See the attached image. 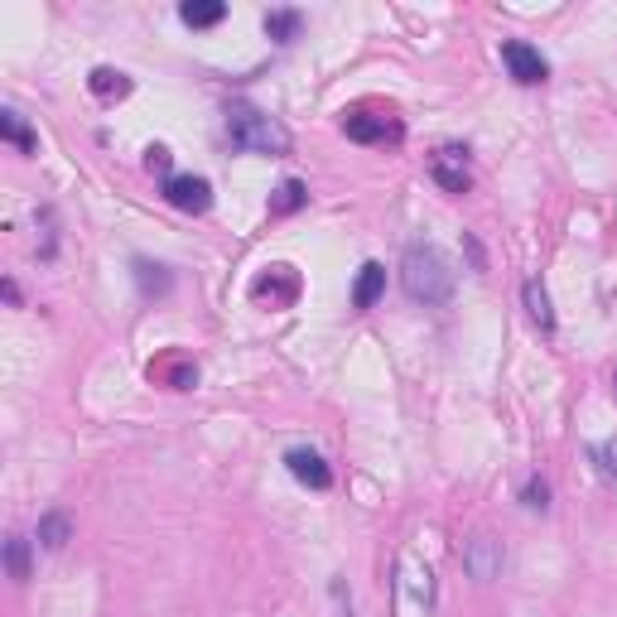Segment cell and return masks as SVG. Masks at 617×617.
Masks as SVG:
<instances>
[{
	"mask_svg": "<svg viewBox=\"0 0 617 617\" xmlns=\"http://www.w3.org/2000/svg\"><path fill=\"white\" fill-rule=\"evenodd\" d=\"M521 502H526L531 511H545V507H550V487L540 483V478H531V483H526V492H521Z\"/></svg>",
	"mask_w": 617,
	"mask_h": 617,
	"instance_id": "cell-22",
	"label": "cell"
},
{
	"mask_svg": "<svg viewBox=\"0 0 617 617\" xmlns=\"http://www.w3.org/2000/svg\"><path fill=\"white\" fill-rule=\"evenodd\" d=\"M227 140L246 150V155H270V160H280V155H290V131L270 116V111L251 107V102H232L227 107Z\"/></svg>",
	"mask_w": 617,
	"mask_h": 617,
	"instance_id": "cell-2",
	"label": "cell"
},
{
	"mask_svg": "<svg viewBox=\"0 0 617 617\" xmlns=\"http://www.w3.org/2000/svg\"><path fill=\"white\" fill-rule=\"evenodd\" d=\"M381 295H386V266H381V261H367V266L357 270V285H352V309L362 314V309H372Z\"/></svg>",
	"mask_w": 617,
	"mask_h": 617,
	"instance_id": "cell-10",
	"label": "cell"
},
{
	"mask_svg": "<svg viewBox=\"0 0 617 617\" xmlns=\"http://www.w3.org/2000/svg\"><path fill=\"white\" fill-rule=\"evenodd\" d=\"M150 376H169V381H174V391H184V386H193V381H198V367H193V362H179V367H150Z\"/></svg>",
	"mask_w": 617,
	"mask_h": 617,
	"instance_id": "cell-21",
	"label": "cell"
},
{
	"mask_svg": "<svg viewBox=\"0 0 617 617\" xmlns=\"http://www.w3.org/2000/svg\"><path fill=\"white\" fill-rule=\"evenodd\" d=\"M430 179L444 193H468L473 188V174H468V150L463 145H439L430 160Z\"/></svg>",
	"mask_w": 617,
	"mask_h": 617,
	"instance_id": "cell-6",
	"label": "cell"
},
{
	"mask_svg": "<svg viewBox=\"0 0 617 617\" xmlns=\"http://www.w3.org/2000/svg\"><path fill=\"white\" fill-rule=\"evenodd\" d=\"M502 540L492 536V531H478L473 540H463V569L478 579V584H492V579H502Z\"/></svg>",
	"mask_w": 617,
	"mask_h": 617,
	"instance_id": "cell-3",
	"label": "cell"
},
{
	"mask_svg": "<svg viewBox=\"0 0 617 617\" xmlns=\"http://www.w3.org/2000/svg\"><path fill=\"white\" fill-rule=\"evenodd\" d=\"M454 285H458V275H454L449 256H444L439 246H430V242L405 246V256H401V290L415 299V304L439 309V304H449V299H454Z\"/></svg>",
	"mask_w": 617,
	"mask_h": 617,
	"instance_id": "cell-1",
	"label": "cell"
},
{
	"mask_svg": "<svg viewBox=\"0 0 617 617\" xmlns=\"http://www.w3.org/2000/svg\"><path fill=\"white\" fill-rule=\"evenodd\" d=\"M589 458L598 468V478L617 483V439H603V444H589Z\"/></svg>",
	"mask_w": 617,
	"mask_h": 617,
	"instance_id": "cell-20",
	"label": "cell"
},
{
	"mask_svg": "<svg viewBox=\"0 0 617 617\" xmlns=\"http://www.w3.org/2000/svg\"><path fill=\"white\" fill-rule=\"evenodd\" d=\"M179 20H184L188 29H213L227 20V5H222V0H184V5H179Z\"/></svg>",
	"mask_w": 617,
	"mask_h": 617,
	"instance_id": "cell-13",
	"label": "cell"
},
{
	"mask_svg": "<svg viewBox=\"0 0 617 617\" xmlns=\"http://www.w3.org/2000/svg\"><path fill=\"white\" fill-rule=\"evenodd\" d=\"M256 299H270V304H295L299 299V270L295 266H270L256 285H251Z\"/></svg>",
	"mask_w": 617,
	"mask_h": 617,
	"instance_id": "cell-9",
	"label": "cell"
},
{
	"mask_svg": "<svg viewBox=\"0 0 617 617\" xmlns=\"http://www.w3.org/2000/svg\"><path fill=\"white\" fill-rule=\"evenodd\" d=\"M34 536H39V540H34L39 550H68V540H73V521H68L63 511H44Z\"/></svg>",
	"mask_w": 617,
	"mask_h": 617,
	"instance_id": "cell-12",
	"label": "cell"
},
{
	"mask_svg": "<svg viewBox=\"0 0 617 617\" xmlns=\"http://www.w3.org/2000/svg\"><path fill=\"white\" fill-rule=\"evenodd\" d=\"M135 285H140V295H169L174 290V275L169 266H150V261H135Z\"/></svg>",
	"mask_w": 617,
	"mask_h": 617,
	"instance_id": "cell-17",
	"label": "cell"
},
{
	"mask_svg": "<svg viewBox=\"0 0 617 617\" xmlns=\"http://www.w3.org/2000/svg\"><path fill=\"white\" fill-rule=\"evenodd\" d=\"M309 203V188L299 184V179H285V184L270 193V217H290V213H299Z\"/></svg>",
	"mask_w": 617,
	"mask_h": 617,
	"instance_id": "cell-16",
	"label": "cell"
},
{
	"mask_svg": "<svg viewBox=\"0 0 617 617\" xmlns=\"http://www.w3.org/2000/svg\"><path fill=\"white\" fill-rule=\"evenodd\" d=\"M164 203L179 213H208L213 208V184L203 174H169L164 179Z\"/></svg>",
	"mask_w": 617,
	"mask_h": 617,
	"instance_id": "cell-4",
	"label": "cell"
},
{
	"mask_svg": "<svg viewBox=\"0 0 617 617\" xmlns=\"http://www.w3.org/2000/svg\"><path fill=\"white\" fill-rule=\"evenodd\" d=\"M521 304H526V319L536 323L540 333H555V309H550V295L540 280H526L521 285Z\"/></svg>",
	"mask_w": 617,
	"mask_h": 617,
	"instance_id": "cell-11",
	"label": "cell"
},
{
	"mask_svg": "<svg viewBox=\"0 0 617 617\" xmlns=\"http://www.w3.org/2000/svg\"><path fill=\"white\" fill-rule=\"evenodd\" d=\"M502 63H507V73L521 82V87H536V82L550 78L545 54H540L536 44H526V39H507V44H502Z\"/></svg>",
	"mask_w": 617,
	"mask_h": 617,
	"instance_id": "cell-5",
	"label": "cell"
},
{
	"mask_svg": "<svg viewBox=\"0 0 617 617\" xmlns=\"http://www.w3.org/2000/svg\"><path fill=\"white\" fill-rule=\"evenodd\" d=\"M29 545H34V540L20 536V531L5 540V574H10L15 584H25V579H29Z\"/></svg>",
	"mask_w": 617,
	"mask_h": 617,
	"instance_id": "cell-18",
	"label": "cell"
},
{
	"mask_svg": "<svg viewBox=\"0 0 617 617\" xmlns=\"http://www.w3.org/2000/svg\"><path fill=\"white\" fill-rule=\"evenodd\" d=\"M0 135H5L20 155H34V150H39V135L29 131L25 121H20V111H10V107L0 111Z\"/></svg>",
	"mask_w": 617,
	"mask_h": 617,
	"instance_id": "cell-14",
	"label": "cell"
},
{
	"mask_svg": "<svg viewBox=\"0 0 617 617\" xmlns=\"http://www.w3.org/2000/svg\"><path fill=\"white\" fill-rule=\"evenodd\" d=\"M145 164H150L155 174H169V150H164V145H150V150H145Z\"/></svg>",
	"mask_w": 617,
	"mask_h": 617,
	"instance_id": "cell-23",
	"label": "cell"
},
{
	"mask_svg": "<svg viewBox=\"0 0 617 617\" xmlns=\"http://www.w3.org/2000/svg\"><path fill=\"white\" fill-rule=\"evenodd\" d=\"M87 87H92V97H102V102H111V97H126V92H131V78H126L121 68H92V78H87Z\"/></svg>",
	"mask_w": 617,
	"mask_h": 617,
	"instance_id": "cell-15",
	"label": "cell"
},
{
	"mask_svg": "<svg viewBox=\"0 0 617 617\" xmlns=\"http://www.w3.org/2000/svg\"><path fill=\"white\" fill-rule=\"evenodd\" d=\"M343 131H348V140H357V145H396L401 140V121H391V116H372V111H348L343 116Z\"/></svg>",
	"mask_w": 617,
	"mask_h": 617,
	"instance_id": "cell-7",
	"label": "cell"
},
{
	"mask_svg": "<svg viewBox=\"0 0 617 617\" xmlns=\"http://www.w3.org/2000/svg\"><path fill=\"white\" fill-rule=\"evenodd\" d=\"M266 34L275 44H290L299 34V10H270L266 15Z\"/></svg>",
	"mask_w": 617,
	"mask_h": 617,
	"instance_id": "cell-19",
	"label": "cell"
},
{
	"mask_svg": "<svg viewBox=\"0 0 617 617\" xmlns=\"http://www.w3.org/2000/svg\"><path fill=\"white\" fill-rule=\"evenodd\" d=\"M285 468L295 473V483L314 487V492H328V487H333V468L323 463L319 449H304V444H299V449H290V454H285Z\"/></svg>",
	"mask_w": 617,
	"mask_h": 617,
	"instance_id": "cell-8",
	"label": "cell"
}]
</instances>
